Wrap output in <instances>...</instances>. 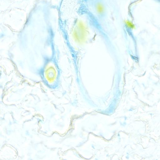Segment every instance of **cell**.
<instances>
[{
    "label": "cell",
    "mask_w": 160,
    "mask_h": 160,
    "mask_svg": "<svg viewBox=\"0 0 160 160\" xmlns=\"http://www.w3.org/2000/svg\"><path fill=\"white\" fill-rule=\"evenodd\" d=\"M39 74L42 82L50 88L58 87L60 82L61 71L56 55L45 59Z\"/></svg>",
    "instance_id": "cell-1"
}]
</instances>
